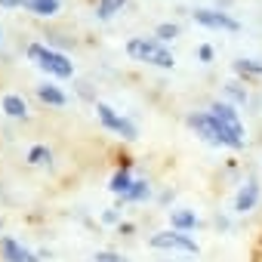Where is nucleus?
I'll list each match as a JSON object with an SVG mask.
<instances>
[{"label": "nucleus", "instance_id": "412c9836", "mask_svg": "<svg viewBox=\"0 0 262 262\" xmlns=\"http://www.w3.org/2000/svg\"><path fill=\"white\" fill-rule=\"evenodd\" d=\"M96 262H126L120 253H111V250H99L96 253Z\"/></svg>", "mask_w": 262, "mask_h": 262}, {"label": "nucleus", "instance_id": "9b49d317", "mask_svg": "<svg viewBox=\"0 0 262 262\" xmlns=\"http://www.w3.org/2000/svg\"><path fill=\"white\" fill-rule=\"evenodd\" d=\"M170 225L176 228V231H194L198 225H201V219H198V213L194 210H173V216H170Z\"/></svg>", "mask_w": 262, "mask_h": 262}, {"label": "nucleus", "instance_id": "f03ea898", "mask_svg": "<svg viewBox=\"0 0 262 262\" xmlns=\"http://www.w3.org/2000/svg\"><path fill=\"white\" fill-rule=\"evenodd\" d=\"M126 53L133 56L136 62H148V65H158V68H173L176 65L173 53L161 40H155V37H133L126 43Z\"/></svg>", "mask_w": 262, "mask_h": 262}, {"label": "nucleus", "instance_id": "aec40b11", "mask_svg": "<svg viewBox=\"0 0 262 262\" xmlns=\"http://www.w3.org/2000/svg\"><path fill=\"white\" fill-rule=\"evenodd\" d=\"M179 34V25H170V22H164V25H158V40L164 43V40H173Z\"/></svg>", "mask_w": 262, "mask_h": 262}, {"label": "nucleus", "instance_id": "7ed1b4c3", "mask_svg": "<svg viewBox=\"0 0 262 262\" xmlns=\"http://www.w3.org/2000/svg\"><path fill=\"white\" fill-rule=\"evenodd\" d=\"M28 59H34L47 74H53V77H71L74 74V65H71V59L65 56V53H59V50H50V47H43V43H31L28 47Z\"/></svg>", "mask_w": 262, "mask_h": 262}, {"label": "nucleus", "instance_id": "a211bd4d", "mask_svg": "<svg viewBox=\"0 0 262 262\" xmlns=\"http://www.w3.org/2000/svg\"><path fill=\"white\" fill-rule=\"evenodd\" d=\"M53 161V151L47 148V145H34L31 151H28V164H34V167H40V164H50Z\"/></svg>", "mask_w": 262, "mask_h": 262}, {"label": "nucleus", "instance_id": "2eb2a0df", "mask_svg": "<svg viewBox=\"0 0 262 262\" xmlns=\"http://www.w3.org/2000/svg\"><path fill=\"white\" fill-rule=\"evenodd\" d=\"M234 71H237L241 77H259V74H262V62H259V59H237V62H234Z\"/></svg>", "mask_w": 262, "mask_h": 262}, {"label": "nucleus", "instance_id": "6e6552de", "mask_svg": "<svg viewBox=\"0 0 262 262\" xmlns=\"http://www.w3.org/2000/svg\"><path fill=\"white\" fill-rule=\"evenodd\" d=\"M194 22L204 25V28H219V31H237V19H231L228 13H219V10H198L194 13Z\"/></svg>", "mask_w": 262, "mask_h": 262}, {"label": "nucleus", "instance_id": "4468645a", "mask_svg": "<svg viewBox=\"0 0 262 262\" xmlns=\"http://www.w3.org/2000/svg\"><path fill=\"white\" fill-rule=\"evenodd\" d=\"M0 108H4V114H10V117H28V105H25V99H22V96H16V93L4 96Z\"/></svg>", "mask_w": 262, "mask_h": 262}, {"label": "nucleus", "instance_id": "dca6fc26", "mask_svg": "<svg viewBox=\"0 0 262 262\" xmlns=\"http://www.w3.org/2000/svg\"><path fill=\"white\" fill-rule=\"evenodd\" d=\"M123 7H126V0H99L96 16H99V19H111V16H117Z\"/></svg>", "mask_w": 262, "mask_h": 262}, {"label": "nucleus", "instance_id": "6ab92c4d", "mask_svg": "<svg viewBox=\"0 0 262 262\" xmlns=\"http://www.w3.org/2000/svg\"><path fill=\"white\" fill-rule=\"evenodd\" d=\"M225 93H228V99H231V102H237V105H244V102H247V90H244L241 83H234V80H231V83H225Z\"/></svg>", "mask_w": 262, "mask_h": 262}, {"label": "nucleus", "instance_id": "393cba45", "mask_svg": "<svg viewBox=\"0 0 262 262\" xmlns=\"http://www.w3.org/2000/svg\"><path fill=\"white\" fill-rule=\"evenodd\" d=\"M117 231H120V234H133V225H129V222H120Z\"/></svg>", "mask_w": 262, "mask_h": 262}, {"label": "nucleus", "instance_id": "423d86ee", "mask_svg": "<svg viewBox=\"0 0 262 262\" xmlns=\"http://www.w3.org/2000/svg\"><path fill=\"white\" fill-rule=\"evenodd\" d=\"M0 256H4L7 262H43L40 253H31L28 247H22V244H19L16 237H10V234L0 237Z\"/></svg>", "mask_w": 262, "mask_h": 262}, {"label": "nucleus", "instance_id": "f8f14e48", "mask_svg": "<svg viewBox=\"0 0 262 262\" xmlns=\"http://www.w3.org/2000/svg\"><path fill=\"white\" fill-rule=\"evenodd\" d=\"M37 99H40L43 105H53V108H62V105L68 102V96H65L56 83H40V86H37Z\"/></svg>", "mask_w": 262, "mask_h": 262}, {"label": "nucleus", "instance_id": "39448f33", "mask_svg": "<svg viewBox=\"0 0 262 262\" xmlns=\"http://www.w3.org/2000/svg\"><path fill=\"white\" fill-rule=\"evenodd\" d=\"M96 114H99L102 126H105V129H111V133H117V136H123V139H136V136H139L136 123H129V120H126L123 114H117L111 105H105V102H96Z\"/></svg>", "mask_w": 262, "mask_h": 262}, {"label": "nucleus", "instance_id": "9d476101", "mask_svg": "<svg viewBox=\"0 0 262 262\" xmlns=\"http://www.w3.org/2000/svg\"><path fill=\"white\" fill-rule=\"evenodd\" d=\"M151 198V185L145 179H133V185H129V191L123 198H117V204H142Z\"/></svg>", "mask_w": 262, "mask_h": 262}, {"label": "nucleus", "instance_id": "4be33fe9", "mask_svg": "<svg viewBox=\"0 0 262 262\" xmlns=\"http://www.w3.org/2000/svg\"><path fill=\"white\" fill-rule=\"evenodd\" d=\"M102 222H105V225H120V213H117V210H105V213H102Z\"/></svg>", "mask_w": 262, "mask_h": 262}, {"label": "nucleus", "instance_id": "1a4fd4ad", "mask_svg": "<svg viewBox=\"0 0 262 262\" xmlns=\"http://www.w3.org/2000/svg\"><path fill=\"white\" fill-rule=\"evenodd\" d=\"M256 204H259V182L247 179L237 188V194H234V210L237 213H250V210H256Z\"/></svg>", "mask_w": 262, "mask_h": 262}, {"label": "nucleus", "instance_id": "b1692460", "mask_svg": "<svg viewBox=\"0 0 262 262\" xmlns=\"http://www.w3.org/2000/svg\"><path fill=\"white\" fill-rule=\"evenodd\" d=\"M198 56H201V62H213V50H210V47H201Z\"/></svg>", "mask_w": 262, "mask_h": 262}, {"label": "nucleus", "instance_id": "f257e3e1", "mask_svg": "<svg viewBox=\"0 0 262 262\" xmlns=\"http://www.w3.org/2000/svg\"><path fill=\"white\" fill-rule=\"evenodd\" d=\"M207 114L216 120L219 136H222V145H225V148H234V151L244 148V123H241L234 105H228V102H213Z\"/></svg>", "mask_w": 262, "mask_h": 262}, {"label": "nucleus", "instance_id": "5701e85b", "mask_svg": "<svg viewBox=\"0 0 262 262\" xmlns=\"http://www.w3.org/2000/svg\"><path fill=\"white\" fill-rule=\"evenodd\" d=\"M28 4V0H0V7H4V10H13V7H25Z\"/></svg>", "mask_w": 262, "mask_h": 262}, {"label": "nucleus", "instance_id": "ddd939ff", "mask_svg": "<svg viewBox=\"0 0 262 262\" xmlns=\"http://www.w3.org/2000/svg\"><path fill=\"white\" fill-rule=\"evenodd\" d=\"M129 185H133V176H129V164H123L114 176H111V182H108V188L117 194V198H123L126 191H129Z\"/></svg>", "mask_w": 262, "mask_h": 262}, {"label": "nucleus", "instance_id": "20e7f679", "mask_svg": "<svg viewBox=\"0 0 262 262\" xmlns=\"http://www.w3.org/2000/svg\"><path fill=\"white\" fill-rule=\"evenodd\" d=\"M151 247H155V250H170V253H198V250H201L198 241H194L191 234L176 231V228L151 234Z\"/></svg>", "mask_w": 262, "mask_h": 262}, {"label": "nucleus", "instance_id": "0eeeda50", "mask_svg": "<svg viewBox=\"0 0 262 262\" xmlns=\"http://www.w3.org/2000/svg\"><path fill=\"white\" fill-rule=\"evenodd\" d=\"M188 126L194 129V133H198L204 142H210V145H222L219 126H216V120H213L207 111H201V114H191V117H188Z\"/></svg>", "mask_w": 262, "mask_h": 262}, {"label": "nucleus", "instance_id": "f3484780", "mask_svg": "<svg viewBox=\"0 0 262 262\" xmlns=\"http://www.w3.org/2000/svg\"><path fill=\"white\" fill-rule=\"evenodd\" d=\"M28 7L34 16H56L59 13V0H28Z\"/></svg>", "mask_w": 262, "mask_h": 262}]
</instances>
